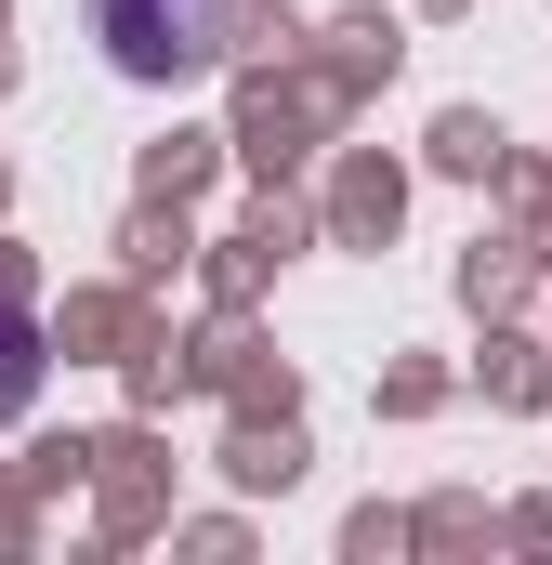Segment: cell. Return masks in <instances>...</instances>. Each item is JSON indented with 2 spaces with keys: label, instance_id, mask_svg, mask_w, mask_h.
<instances>
[{
  "label": "cell",
  "instance_id": "2",
  "mask_svg": "<svg viewBox=\"0 0 552 565\" xmlns=\"http://www.w3.org/2000/svg\"><path fill=\"white\" fill-rule=\"evenodd\" d=\"M40 395V316H26V277H0V422Z\"/></svg>",
  "mask_w": 552,
  "mask_h": 565
},
{
  "label": "cell",
  "instance_id": "1",
  "mask_svg": "<svg viewBox=\"0 0 552 565\" xmlns=\"http://www.w3.org/2000/svg\"><path fill=\"white\" fill-rule=\"evenodd\" d=\"M106 40L132 79H198L224 53V0H106Z\"/></svg>",
  "mask_w": 552,
  "mask_h": 565
}]
</instances>
